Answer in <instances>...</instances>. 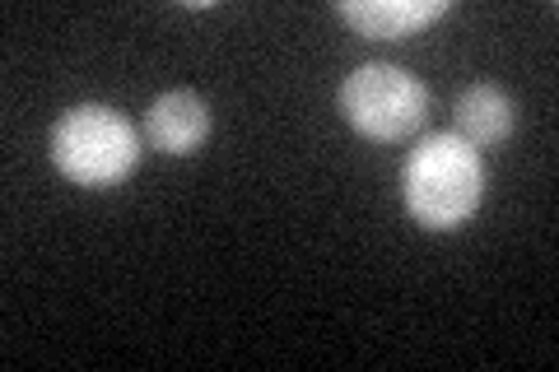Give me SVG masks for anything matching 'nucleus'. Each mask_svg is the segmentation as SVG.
I'll use <instances>...</instances> for the list:
<instances>
[{
    "mask_svg": "<svg viewBox=\"0 0 559 372\" xmlns=\"http://www.w3.org/2000/svg\"><path fill=\"white\" fill-rule=\"evenodd\" d=\"M485 196V164L480 154L452 131L425 135L401 164V201L406 215L429 233H457L476 219Z\"/></svg>",
    "mask_w": 559,
    "mask_h": 372,
    "instance_id": "obj_1",
    "label": "nucleus"
},
{
    "mask_svg": "<svg viewBox=\"0 0 559 372\" xmlns=\"http://www.w3.org/2000/svg\"><path fill=\"white\" fill-rule=\"evenodd\" d=\"M140 131L108 103H80L51 127V164L66 182L108 191L140 168Z\"/></svg>",
    "mask_w": 559,
    "mask_h": 372,
    "instance_id": "obj_2",
    "label": "nucleus"
},
{
    "mask_svg": "<svg viewBox=\"0 0 559 372\" xmlns=\"http://www.w3.org/2000/svg\"><path fill=\"white\" fill-rule=\"evenodd\" d=\"M341 117L355 127L364 140L378 145H396V140L415 135L429 117V88L419 84L411 70L369 61L355 65L341 84Z\"/></svg>",
    "mask_w": 559,
    "mask_h": 372,
    "instance_id": "obj_3",
    "label": "nucleus"
},
{
    "mask_svg": "<svg viewBox=\"0 0 559 372\" xmlns=\"http://www.w3.org/2000/svg\"><path fill=\"white\" fill-rule=\"evenodd\" d=\"M210 135V103L191 88H168L150 103L145 112V140L159 154H173V158H187L205 145Z\"/></svg>",
    "mask_w": 559,
    "mask_h": 372,
    "instance_id": "obj_4",
    "label": "nucleus"
},
{
    "mask_svg": "<svg viewBox=\"0 0 559 372\" xmlns=\"http://www.w3.org/2000/svg\"><path fill=\"white\" fill-rule=\"evenodd\" d=\"M448 10H452L448 0H341L336 5L341 20L359 38H373V43H396L415 28L443 20Z\"/></svg>",
    "mask_w": 559,
    "mask_h": 372,
    "instance_id": "obj_5",
    "label": "nucleus"
},
{
    "mask_svg": "<svg viewBox=\"0 0 559 372\" xmlns=\"http://www.w3.org/2000/svg\"><path fill=\"white\" fill-rule=\"evenodd\" d=\"M518 131V103L499 84L466 88L452 108V135L466 140L471 149H495Z\"/></svg>",
    "mask_w": 559,
    "mask_h": 372,
    "instance_id": "obj_6",
    "label": "nucleus"
}]
</instances>
